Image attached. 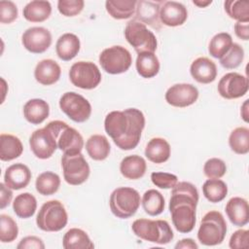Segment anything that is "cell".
Returning a JSON list of instances; mask_svg holds the SVG:
<instances>
[{"label":"cell","instance_id":"7","mask_svg":"<svg viewBox=\"0 0 249 249\" xmlns=\"http://www.w3.org/2000/svg\"><path fill=\"white\" fill-rule=\"evenodd\" d=\"M68 222V215L62 202L56 199L45 202L36 217L37 227L44 231H59Z\"/></svg>","mask_w":249,"mask_h":249},{"label":"cell","instance_id":"32","mask_svg":"<svg viewBox=\"0 0 249 249\" xmlns=\"http://www.w3.org/2000/svg\"><path fill=\"white\" fill-rule=\"evenodd\" d=\"M135 66L137 73L146 79L155 77L160 71V61L154 53H138Z\"/></svg>","mask_w":249,"mask_h":249},{"label":"cell","instance_id":"46","mask_svg":"<svg viewBox=\"0 0 249 249\" xmlns=\"http://www.w3.org/2000/svg\"><path fill=\"white\" fill-rule=\"evenodd\" d=\"M229 246L231 249H246L249 246V231L237 230L235 231L229 241Z\"/></svg>","mask_w":249,"mask_h":249},{"label":"cell","instance_id":"21","mask_svg":"<svg viewBox=\"0 0 249 249\" xmlns=\"http://www.w3.org/2000/svg\"><path fill=\"white\" fill-rule=\"evenodd\" d=\"M192 77L200 84H210L217 77V67L214 61L208 57H197L190 67Z\"/></svg>","mask_w":249,"mask_h":249},{"label":"cell","instance_id":"52","mask_svg":"<svg viewBox=\"0 0 249 249\" xmlns=\"http://www.w3.org/2000/svg\"><path fill=\"white\" fill-rule=\"evenodd\" d=\"M212 3L211 0H207V1H200V0H194L193 4H195L196 6L199 7V8H205L208 5H210Z\"/></svg>","mask_w":249,"mask_h":249},{"label":"cell","instance_id":"34","mask_svg":"<svg viewBox=\"0 0 249 249\" xmlns=\"http://www.w3.org/2000/svg\"><path fill=\"white\" fill-rule=\"evenodd\" d=\"M144 211L150 216H158L164 210V197L155 189L146 191L141 199Z\"/></svg>","mask_w":249,"mask_h":249},{"label":"cell","instance_id":"6","mask_svg":"<svg viewBox=\"0 0 249 249\" xmlns=\"http://www.w3.org/2000/svg\"><path fill=\"white\" fill-rule=\"evenodd\" d=\"M141 202L139 193L129 187H120L115 189L109 199L112 213L120 219H127L133 216L138 210Z\"/></svg>","mask_w":249,"mask_h":249},{"label":"cell","instance_id":"15","mask_svg":"<svg viewBox=\"0 0 249 249\" xmlns=\"http://www.w3.org/2000/svg\"><path fill=\"white\" fill-rule=\"evenodd\" d=\"M165 101L174 107L184 108L194 104L198 98V89L192 84H175L165 92Z\"/></svg>","mask_w":249,"mask_h":249},{"label":"cell","instance_id":"24","mask_svg":"<svg viewBox=\"0 0 249 249\" xmlns=\"http://www.w3.org/2000/svg\"><path fill=\"white\" fill-rule=\"evenodd\" d=\"M81 48L80 39L73 33H64L56 41L55 52L57 56L63 61L73 59Z\"/></svg>","mask_w":249,"mask_h":249},{"label":"cell","instance_id":"9","mask_svg":"<svg viewBox=\"0 0 249 249\" xmlns=\"http://www.w3.org/2000/svg\"><path fill=\"white\" fill-rule=\"evenodd\" d=\"M99 63L106 73L117 75L126 72L129 69L132 63V57L124 47L112 46L101 52L99 54Z\"/></svg>","mask_w":249,"mask_h":249},{"label":"cell","instance_id":"22","mask_svg":"<svg viewBox=\"0 0 249 249\" xmlns=\"http://www.w3.org/2000/svg\"><path fill=\"white\" fill-rule=\"evenodd\" d=\"M61 74L60 66L53 59H42L34 69L35 80L43 86H51L56 83Z\"/></svg>","mask_w":249,"mask_h":249},{"label":"cell","instance_id":"18","mask_svg":"<svg viewBox=\"0 0 249 249\" xmlns=\"http://www.w3.org/2000/svg\"><path fill=\"white\" fill-rule=\"evenodd\" d=\"M161 3L162 1H137L135 19L141 21L145 25L148 24L155 29H160L161 23L160 20V9Z\"/></svg>","mask_w":249,"mask_h":249},{"label":"cell","instance_id":"50","mask_svg":"<svg viewBox=\"0 0 249 249\" xmlns=\"http://www.w3.org/2000/svg\"><path fill=\"white\" fill-rule=\"evenodd\" d=\"M174 248L175 249H197L198 245L192 238H183L175 244Z\"/></svg>","mask_w":249,"mask_h":249},{"label":"cell","instance_id":"47","mask_svg":"<svg viewBox=\"0 0 249 249\" xmlns=\"http://www.w3.org/2000/svg\"><path fill=\"white\" fill-rule=\"evenodd\" d=\"M18 249H44L45 244L43 240L34 235H29L23 237L17 246Z\"/></svg>","mask_w":249,"mask_h":249},{"label":"cell","instance_id":"39","mask_svg":"<svg viewBox=\"0 0 249 249\" xmlns=\"http://www.w3.org/2000/svg\"><path fill=\"white\" fill-rule=\"evenodd\" d=\"M227 15L237 21L249 22V2L240 0H228L224 3Z\"/></svg>","mask_w":249,"mask_h":249},{"label":"cell","instance_id":"3","mask_svg":"<svg viewBox=\"0 0 249 249\" xmlns=\"http://www.w3.org/2000/svg\"><path fill=\"white\" fill-rule=\"evenodd\" d=\"M131 230L139 238L160 245L169 243L174 237L172 229L165 220L137 219L132 223Z\"/></svg>","mask_w":249,"mask_h":249},{"label":"cell","instance_id":"45","mask_svg":"<svg viewBox=\"0 0 249 249\" xmlns=\"http://www.w3.org/2000/svg\"><path fill=\"white\" fill-rule=\"evenodd\" d=\"M18 8L12 1H0V22L12 23L18 18Z\"/></svg>","mask_w":249,"mask_h":249},{"label":"cell","instance_id":"36","mask_svg":"<svg viewBox=\"0 0 249 249\" xmlns=\"http://www.w3.org/2000/svg\"><path fill=\"white\" fill-rule=\"evenodd\" d=\"M202 193L208 201L217 203L227 196L228 186L221 179H208L202 185Z\"/></svg>","mask_w":249,"mask_h":249},{"label":"cell","instance_id":"4","mask_svg":"<svg viewBox=\"0 0 249 249\" xmlns=\"http://www.w3.org/2000/svg\"><path fill=\"white\" fill-rule=\"evenodd\" d=\"M227 234V223L221 212L212 210L207 212L201 219L197 239L205 246L221 244Z\"/></svg>","mask_w":249,"mask_h":249},{"label":"cell","instance_id":"5","mask_svg":"<svg viewBox=\"0 0 249 249\" xmlns=\"http://www.w3.org/2000/svg\"><path fill=\"white\" fill-rule=\"evenodd\" d=\"M54 136L57 148L63 154H79L84 148V139L81 133L62 121H52L45 125Z\"/></svg>","mask_w":249,"mask_h":249},{"label":"cell","instance_id":"35","mask_svg":"<svg viewBox=\"0 0 249 249\" xmlns=\"http://www.w3.org/2000/svg\"><path fill=\"white\" fill-rule=\"evenodd\" d=\"M60 186L59 176L52 171H45L38 175L35 181L36 191L42 196H52L55 194Z\"/></svg>","mask_w":249,"mask_h":249},{"label":"cell","instance_id":"48","mask_svg":"<svg viewBox=\"0 0 249 249\" xmlns=\"http://www.w3.org/2000/svg\"><path fill=\"white\" fill-rule=\"evenodd\" d=\"M0 189H1V193H0V208L4 209L5 207H7L11 203L12 198H13V192H12V189L7 187L5 183H1L0 184Z\"/></svg>","mask_w":249,"mask_h":249},{"label":"cell","instance_id":"51","mask_svg":"<svg viewBox=\"0 0 249 249\" xmlns=\"http://www.w3.org/2000/svg\"><path fill=\"white\" fill-rule=\"evenodd\" d=\"M248 101H249L248 99H246V100L244 101V103H243L242 106H241V111H240L241 117H242L243 121L246 122V123H248V117H249V113H248V109H249Z\"/></svg>","mask_w":249,"mask_h":249},{"label":"cell","instance_id":"41","mask_svg":"<svg viewBox=\"0 0 249 249\" xmlns=\"http://www.w3.org/2000/svg\"><path fill=\"white\" fill-rule=\"evenodd\" d=\"M243 58V48L237 43H232L231 49L227 52V53L220 58V64L226 69H235L242 63Z\"/></svg>","mask_w":249,"mask_h":249},{"label":"cell","instance_id":"14","mask_svg":"<svg viewBox=\"0 0 249 249\" xmlns=\"http://www.w3.org/2000/svg\"><path fill=\"white\" fill-rule=\"evenodd\" d=\"M29 146L34 156L41 160L50 159L57 149L54 136L46 126L32 132L29 138Z\"/></svg>","mask_w":249,"mask_h":249},{"label":"cell","instance_id":"26","mask_svg":"<svg viewBox=\"0 0 249 249\" xmlns=\"http://www.w3.org/2000/svg\"><path fill=\"white\" fill-rule=\"evenodd\" d=\"M171 153V148L169 143L161 137L152 138L146 145L145 156L146 158L154 163L165 162Z\"/></svg>","mask_w":249,"mask_h":249},{"label":"cell","instance_id":"28","mask_svg":"<svg viewBox=\"0 0 249 249\" xmlns=\"http://www.w3.org/2000/svg\"><path fill=\"white\" fill-rule=\"evenodd\" d=\"M23 152V146L18 137L13 134L2 133L0 135V160L3 161L13 160Z\"/></svg>","mask_w":249,"mask_h":249},{"label":"cell","instance_id":"40","mask_svg":"<svg viewBox=\"0 0 249 249\" xmlns=\"http://www.w3.org/2000/svg\"><path fill=\"white\" fill-rule=\"evenodd\" d=\"M18 234V228L16 221L6 214L0 215V241L9 243L14 241Z\"/></svg>","mask_w":249,"mask_h":249},{"label":"cell","instance_id":"1","mask_svg":"<svg viewBox=\"0 0 249 249\" xmlns=\"http://www.w3.org/2000/svg\"><path fill=\"white\" fill-rule=\"evenodd\" d=\"M144 127V114L136 108L112 111L104 120L106 133L118 148L124 151L132 150L138 145Z\"/></svg>","mask_w":249,"mask_h":249},{"label":"cell","instance_id":"44","mask_svg":"<svg viewBox=\"0 0 249 249\" xmlns=\"http://www.w3.org/2000/svg\"><path fill=\"white\" fill-rule=\"evenodd\" d=\"M151 180L160 189H172L178 183V177L167 172H153L151 174Z\"/></svg>","mask_w":249,"mask_h":249},{"label":"cell","instance_id":"16","mask_svg":"<svg viewBox=\"0 0 249 249\" xmlns=\"http://www.w3.org/2000/svg\"><path fill=\"white\" fill-rule=\"evenodd\" d=\"M23 47L32 53H42L46 52L52 44L51 32L42 26L27 28L21 37Z\"/></svg>","mask_w":249,"mask_h":249},{"label":"cell","instance_id":"20","mask_svg":"<svg viewBox=\"0 0 249 249\" xmlns=\"http://www.w3.org/2000/svg\"><path fill=\"white\" fill-rule=\"evenodd\" d=\"M226 214L231 223L235 227H243L249 222L248 201L239 196H233L226 204Z\"/></svg>","mask_w":249,"mask_h":249},{"label":"cell","instance_id":"19","mask_svg":"<svg viewBox=\"0 0 249 249\" xmlns=\"http://www.w3.org/2000/svg\"><path fill=\"white\" fill-rule=\"evenodd\" d=\"M31 179L29 167L23 163L18 162L10 165L4 174V183L12 190H20L25 188Z\"/></svg>","mask_w":249,"mask_h":249},{"label":"cell","instance_id":"31","mask_svg":"<svg viewBox=\"0 0 249 249\" xmlns=\"http://www.w3.org/2000/svg\"><path fill=\"white\" fill-rule=\"evenodd\" d=\"M86 150L90 159L94 160H104L110 154L111 146L104 135L93 134L87 140Z\"/></svg>","mask_w":249,"mask_h":249},{"label":"cell","instance_id":"43","mask_svg":"<svg viewBox=\"0 0 249 249\" xmlns=\"http://www.w3.org/2000/svg\"><path fill=\"white\" fill-rule=\"evenodd\" d=\"M85 6L83 0H59L57 10L64 17H75L79 15Z\"/></svg>","mask_w":249,"mask_h":249},{"label":"cell","instance_id":"38","mask_svg":"<svg viewBox=\"0 0 249 249\" xmlns=\"http://www.w3.org/2000/svg\"><path fill=\"white\" fill-rule=\"evenodd\" d=\"M232 38L227 32L217 33L212 37L208 45V52L215 58L223 57L232 45Z\"/></svg>","mask_w":249,"mask_h":249},{"label":"cell","instance_id":"13","mask_svg":"<svg viewBox=\"0 0 249 249\" xmlns=\"http://www.w3.org/2000/svg\"><path fill=\"white\" fill-rule=\"evenodd\" d=\"M249 89V82L246 76L236 72L225 74L218 83V92L226 99H235L245 95Z\"/></svg>","mask_w":249,"mask_h":249},{"label":"cell","instance_id":"2","mask_svg":"<svg viewBox=\"0 0 249 249\" xmlns=\"http://www.w3.org/2000/svg\"><path fill=\"white\" fill-rule=\"evenodd\" d=\"M198 202V192L190 182H179L171 191L169 211L172 224L182 233L192 231L196 225V210Z\"/></svg>","mask_w":249,"mask_h":249},{"label":"cell","instance_id":"27","mask_svg":"<svg viewBox=\"0 0 249 249\" xmlns=\"http://www.w3.org/2000/svg\"><path fill=\"white\" fill-rule=\"evenodd\" d=\"M52 6L49 1L33 0L27 3L22 11L23 18L30 22H42L50 18Z\"/></svg>","mask_w":249,"mask_h":249},{"label":"cell","instance_id":"42","mask_svg":"<svg viewBox=\"0 0 249 249\" xmlns=\"http://www.w3.org/2000/svg\"><path fill=\"white\" fill-rule=\"evenodd\" d=\"M203 172L208 179H220L226 174L227 165L223 160L211 158L205 161Z\"/></svg>","mask_w":249,"mask_h":249},{"label":"cell","instance_id":"12","mask_svg":"<svg viewBox=\"0 0 249 249\" xmlns=\"http://www.w3.org/2000/svg\"><path fill=\"white\" fill-rule=\"evenodd\" d=\"M69 78L75 87L83 89H92L100 84L101 73L93 62L78 61L71 66Z\"/></svg>","mask_w":249,"mask_h":249},{"label":"cell","instance_id":"30","mask_svg":"<svg viewBox=\"0 0 249 249\" xmlns=\"http://www.w3.org/2000/svg\"><path fill=\"white\" fill-rule=\"evenodd\" d=\"M135 0H107L105 8L107 13L115 19H126L132 17L136 11Z\"/></svg>","mask_w":249,"mask_h":249},{"label":"cell","instance_id":"10","mask_svg":"<svg viewBox=\"0 0 249 249\" xmlns=\"http://www.w3.org/2000/svg\"><path fill=\"white\" fill-rule=\"evenodd\" d=\"M61 167L66 183L78 186L85 183L90 173L89 165L82 153L63 154L61 157Z\"/></svg>","mask_w":249,"mask_h":249},{"label":"cell","instance_id":"8","mask_svg":"<svg viewBox=\"0 0 249 249\" xmlns=\"http://www.w3.org/2000/svg\"><path fill=\"white\" fill-rule=\"evenodd\" d=\"M124 37L137 53H155L157 50L158 41L155 34L135 18L127 22L124 28Z\"/></svg>","mask_w":249,"mask_h":249},{"label":"cell","instance_id":"23","mask_svg":"<svg viewBox=\"0 0 249 249\" xmlns=\"http://www.w3.org/2000/svg\"><path fill=\"white\" fill-rule=\"evenodd\" d=\"M50 115V106L47 101L41 98L28 100L23 106V116L32 124H42Z\"/></svg>","mask_w":249,"mask_h":249},{"label":"cell","instance_id":"29","mask_svg":"<svg viewBox=\"0 0 249 249\" xmlns=\"http://www.w3.org/2000/svg\"><path fill=\"white\" fill-rule=\"evenodd\" d=\"M62 246L64 249H92L93 242L88 233L78 228L68 230L62 238Z\"/></svg>","mask_w":249,"mask_h":249},{"label":"cell","instance_id":"17","mask_svg":"<svg viewBox=\"0 0 249 249\" xmlns=\"http://www.w3.org/2000/svg\"><path fill=\"white\" fill-rule=\"evenodd\" d=\"M188 18L187 8L176 1H163L160 9V20L163 25L175 27L185 23Z\"/></svg>","mask_w":249,"mask_h":249},{"label":"cell","instance_id":"49","mask_svg":"<svg viewBox=\"0 0 249 249\" xmlns=\"http://www.w3.org/2000/svg\"><path fill=\"white\" fill-rule=\"evenodd\" d=\"M233 28H234L235 35L239 39L244 41H247L249 39V23L248 22L236 21Z\"/></svg>","mask_w":249,"mask_h":249},{"label":"cell","instance_id":"25","mask_svg":"<svg viewBox=\"0 0 249 249\" xmlns=\"http://www.w3.org/2000/svg\"><path fill=\"white\" fill-rule=\"evenodd\" d=\"M147 169L146 160L138 155H130L124 158L120 163L122 175L129 180H137L144 176Z\"/></svg>","mask_w":249,"mask_h":249},{"label":"cell","instance_id":"37","mask_svg":"<svg viewBox=\"0 0 249 249\" xmlns=\"http://www.w3.org/2000/svg\"><path fill=\"white\" fill-rule=\"evenodd\" d=\"M229 145L235 154L246 155L249 152V129L244 126L234 128L230 134Z\"/></svg>","mask_w":249,"mask_h":249},{"label":"cell","instance_id":"33","mask_svg":"<svg viewBox=\"0 0 249 249\" xmlns=\"http://www.w3.org/2000/svg\"><path fill=\"white\" fill-rule=\"evenodd\" d=\"M37 208V200L30 193H22L16 196L13 202V210L18 218L27 219L34 215Z\"/></svg>","mask_w":249,"mask_h":249},{"label":"cell","instance_id":"11","mask_svg":"<svg viewBox=\"0 0 249 249\" xmlns=\"http://www.w3.org/2000/svg\"><path fill=\"white\" fill-rule=\"evenodd\" d=\"M60 110L75 123H84L88 121L91 114V105L83 95L67 91L59 99Z\"/></svg>","mask_w":249,"mask_h":249}]
</instances>
